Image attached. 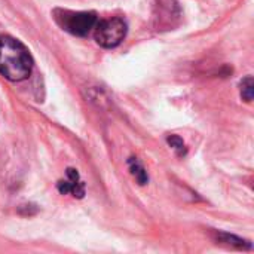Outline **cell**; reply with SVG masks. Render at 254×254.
Returning <instances> with one entry per match:
<instances>
[{
    "label": "cell",
    "mask_w": 254,
    "mask_h": 254,
    "mask_svg": "<svg viewBox=\"0 0 254 254\" xmlns=\"http://www.w3.org/2000/svg\"><path fill=\"white\" fill-rule=\"evenodd\" d=\"M240 86H241V97H243L246 101H249V103H250V101L253 100V94H254L253 77H252V76H247L246 79H243V80H241Z\"/></svg>",
    "instance_id": "8992f818"
},
{
    "label": "cell",
    "mask_w": 254,
    "mask_h": 254,
    "mask_svg": "<svg viewBox=\"0 0 254 254\" xmlns=\"http://www.w3.org/2000/svg\"><path fill=\"white\" fill-rule=\"evenodd\" d=\"M33 70V58L28 49L15 37L0 36V74L7 80H25Z\"/></svg>",
    "instance_id": "6da1fadb"
},
{
    "label": "cell",
    "mask_w": 254,
    "mask_h": 254,
    "mask_svg": "<svg viewBox=\"0 0 254 254\" xmlns=\"http://www.w3.org/2000/svg\"><path fill=\"white\" fill-rule=\"evenodd\" d=\"M58 190L63 195H71L74 198H83L85 195V185L80 180L76 170L68 168L67 170V179L61 180L58 183Z\"/></svg>",
    "instance_id": "277c9868"
},
{
    "label": "cell",
    "mask_w": 254,
    "mask_h": 254,
    "mask_svg": "<svg viewBox=\"0 0 254 254\" xmlns=\"http://www.w3.org/2000/svg\"><path fill=\"white\" fill-rule=\"evenodd\" d=\"M55 19L60 27L74 36H86L98 22L94 12L55 10Z\"/></svg>",
    "instance_id": "7a4b0ae2"
},
{
    "label": "cell",
    "mask_w": 254,
    "mask_h": 254,
    "mask_svg": "<svg viewBox=\"0 0 254 254\" xmlns=\"http://www.w3.org/2000/svg\"><path fill=\"white\" fill-rule=\"evenodd\" d=\"M128 167H129V171H131L132 177L137 180L138 185L143 186V185H146V183L149 182V176H147V173H146L143 164H141L137 158H129V159H128Z\"/></svg>",
    "instance_id": "5b68a950"
},
{
    "label": "cell",
    "mask_w": 254,
    "mask_h": 254,
    "mask_svg": "<svg viewBox=\"0 0 254 254\" xmlns=\"http://www.w3.org/2000/svg\"><path fill=\"white\" fill-rule=\"evenodd\" d=\"M94 37L97 43L103 48L112 49L122 43L127 36V22L122 18L103 19L95 24Z\"/></svg>",
    "instance_id": "3957f363"
},
{
    "label": "cell",
    "mask_w": 254,
    "mask_h": 254,
    "mask_svg": "<svg viewBox=\"0 0 254 254\" xmlns=\"http://www.w3.org/2000/svg\"><path fill=\"white\" fill-rule=\"evenodd\" d=\"M167 141H168V144L177 152L179 156H185V155H186V152H188L186 144H185V141H183L179 135H170V137L167 138Z\"/></svg>",
    "instance_id": "52a82bcc"
}]
</instances>
